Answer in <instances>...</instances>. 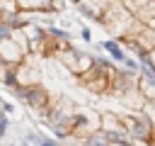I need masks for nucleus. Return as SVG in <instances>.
I'll list each match as a JSON object with an SVG mask.
<instances>
[{
    "instance_id": "1",
    "label": "nucleus",
    "mask_w": 155,
    "mask_h": 146,
    "mask_svg": "<svg viewBox=\"0 0 155 146\" xmlns=\"http://www.w3.org/2000/svg\"><path fill=\"white\" fill-rule=\"evenodd\" d=\"M133 22H136L133 10L126 7L121 0H111V2L107 5V10L102 12V17H99V24H102L104 29H109L114 39H124V36L128 34V29H131Z\"/></svg>"
},
{
    "instance_id": "2",
    "label": "nucleus",
    "mask_w": 155,
    "mask_h": 146,
    "mask_svg": "<svg viewBox=\"0 0 155 146\" xmlns=\"http://www.w3.org/2000/svg\"><path fill=\"white\" fill-rule=\"evenodd\" d=\"M15 97H19L29 109H34V112H41V109H46L48 107V102H51V95H48V90L41 85V83H31V85H17L15 90Z\"/></svg>"
},
{
    "instance_id": "3",
    "label": "nucleus",
    "mask_w": 155,
    "mask_h": 146,
    "mask_svg": "<svg viewBox=\"0 0 155 146\" xmlns=\"http://www.w3.org/2000/svg\"><path fill=\"white\" fill-rule=\"evenodd\" d=\"M75 129H73V136H78L80 141L87 136V134H92V131H97L99 129V114L94 112V109H87V107H78L75 109Z\"/></svg>"
},
{
    "instance_id": "4",
    "label": "nucleus",
    "mask_w": 155,
    "mask_h": 146,
    "mask_svg": "<svg viewBox=\"0 0 155 146\" xmlns=\"http://www.w3.org/2000/svg\"><path fill=\"white\" fill-rule=\"evenodd\" d=\"M29 56V46L17 41L12 34L10 36H0V58L7 63H22Z\"/></svg>"
},
{
    "instance_id": "5",
    "label": "nucleus",
    "mask_w": 155,
    "mask_h": 146,
    "mask_svg": "<svg viewBox=\"0 0 155 146\" xmlns=\"http://www.w3.org/2000/svg\"><path fill=\"white\" fill-rule=\"evenodd\" d=\"M99 129L109 139H131L124 122H121V114H116V112H102L99 114Z\"/></svg>"
},
{
    "instance_id": "6",
    "label": "nucleus",
    "mask_w": 155,
    "mask_h": 146,
    "mask_svg": "<svg viewBox=\"0 0 155 146\" xmlns=\"http://www.w3.org/2000/svg\"><path fill=\"white\" fill-rule=\"evenodd\" d=\"M97 46H102V49L111 56V61H116V63H124V61H126V56H128V54H126V49H124V44H121L119 39H114V36H111V39H107V41H102V44H97Z\"/></svg>"
},
{
    "instance_id": "7",
    "label": "nucleus",
    "mask_w": 155,
    "mask_h": 146,
    "mask_svg": "<svg viewBox=\"0 0 155 146\" xmlns=\"http://www.w3.org/2000/svg\"><path fill=\"white\" fill-rule=\"evenodd\" d=\"M22 12L29 15H48L51 12V0H17Z\"/></svg>"
},
{
    "instance_id": "8",
    "label": "nucleus",
    "mask_w": 155,
    "mask_h": 146,
    "mask_svg": "<svg viewBox=\"0 0 155 146\" xmlns=\"http://www.w3.org/2000/svg\"><path fill=\"white\" fill-rule=\"evenodd\" d=\"M92 66H94V56L87 54V51H78V61H75V66H73V73H75V75H82V73L90 71Z\"/></svg>"
},
{
    "instance_id": "9",
    "label": "nucleus",
    "mask_w": 155,
    "mask_h": 146,
    "mask_svg": "<svg viewBox=\"0 0 155 146\" xmlns=\"http://www.w3.org/2000/svg\"><path fill=\"white\" fill-rule=\"evenodd\" d=\"M24 139H27V141H31L34 146H61L56 136H44V134H39V131H27V134H24Z\"/></svg>"
},
{
    "instance_id": "10",
    "label": "nucleus",
    "mask_w": 155,
    "mask_h": 146,
    "mask_svg": "<svg viewBox=\"0 0 155 146\" xmlns=\"http://www.w3.org/2000/svg\"><path fill=\"white\" fill-rule=\"evenodd\" d=\"M15 12H19L17 0H0V17L2 15H15Z\"/></svg>"
},
{
    "instance_id": "11",
    "label": "nucleus",
    "mask_w": 155,
    "mask_h": 146,
    "mask_svg": "<svg viewBox=\"0 0 155 146\" xmlns=\"http://www.w3.org/2000/svg\"><path fill=\"white\" fill-rule=\"evenodd\" d=\"M143 112L148 114V119H150L153 127H155V100H145V102H143Z\"/></svg>"
},
{
    "instance_id": "12",
    "label": "nucleus",
    "mask_w": 155,
    "mask_h": 146,
    "mask_svg": "<svg viewBox=\"0 0 155 146\" xmlns=\"http://www.w3.org/2000/svg\"><path fill=\"white\" fill-rule=\"evenodd\" d=\"M7 129H10V119H7L5 112H0V139L7 134Z\"/></svg>"
},
{
    "instance_id": "13",
    "label": "nucleus",
    "mask_w": 155,
    "mask_h": 146,
    "mask_svg": "<svg viewBox=\"0 0 155 146\" xmlns=\"http://www.w3.org/2000/svg\"><path fill=\"white\" fill-rule=\"evenodd\" d=\"M0 112H5V114H12V112H15V105H12L10 100H0Z\"/></svg>"
},
{
    "instance_id": "14",
    "label": "nucleus",
    "mask_w": 155,
    "mask_h": 146,
    "mask_svg": "<svg viewBox=\"0 0 155 146\" xmlns=\"http://www.w3.org/2000/svg\"><path fill=\"white\" fill-rule=\"evenodd\" d=\"M109 146H136L131 139H111V144Z\"/></svg>"
},
{
    "instance_id": "15",
    "label": "nucleus",
    "mask_w": 155,
    "mask_h": 146,
    "mask_svg": "<svg viewBox=\"0 0 155 146\" xmlns=\"http://www.w3.org/2000/svg\"><path fill=\"white\" fill-rule=\"evenodd\" d=\"M80 36H82V41H92V32H90L87 27H82V32H80Z\"/></svg>"
},
{
    "instance_id": "16",
    "label": "nucleus",
    "mask_w": 155,
    "mask_h": 146,
    "mask_svg": "<svg viewBox=\"0 0 155 146\" xmlns=\"http://www.w3.org/2000/svg\"><path fill=\"white\" fill-rule=\"evenodd\" d=\"M148 146H155V129H153V136H150V141H148Z\"/></svg>"
},
{
    "instance_id": "17",
    "label": "nucleus",
    "mask_w": 155,
    "mask_h": 146,
    "mask_svg": "<svg viewBox=\"0 0 155 146\" xmlns=\"http://www.w3.org/2000/svg\"><path fill=\"white\" fill-rule=\"evenodd\" d=\"M19 146H34L31 141H19Z\"/></svg>"
},
{
    "instance_id": "18",
    "label": "nucleus",
    "mask_w": 155,
    "mask_h": 146,
    "mask_svg": "<svg viewBox=\"0 0 155 146\" xmlns=\"http://www.w3.org/2000/svg\"><path fill=\"white\" fill-rule=\"evenodd\" d=\"M70 2H78V0H70Z\"/></svg>"
}]
</instances>
